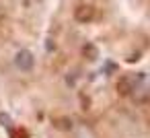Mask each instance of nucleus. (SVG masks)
<instances>
[{"instance_id": "f257e3e1", "label": "nucleus", "mask_w": 150, "mask_h": 138, "mask_svg": "<svg viewBox=\"0 0 150 138\" xmlns=\"http://www.w3.org/2000/svg\"><path fill=\"white\" fill-rule=\"evenodd\" d=\"M117 89L123 95H132L138 101L150 99V74L140 72V74H127L119 80Z\"/></svg>"}, {"instance_id": "f03ea898", "label": "nucleus", "mask_w": 150, "mask_h": 138, "mask_svg": "<svg viewBox=\"0 0 150 138\" xmlns=\"http://www.w3.org/2000/svg\"><path fill=\"white\" fill-rule=\"evenodd\" d=\"M33 64H35V60H33V54H31L29 50H21V52L15 56V66H17L19 70H23V72H29V70L33 68Z\"/></svg>"}, {"instance_id": "7ed1b4c3", "label": "nucleus", "mask_w": 150, "mask_h": 138, "mask_svg": "<svg viewBox=\"0 0 150 138\" xmlns=\"http://www.w3.org/2000/svg\"><path fill=\"white\" fill-rule=\"evenodd\" d=\"M76 19L78 21H91L93 19V9L91 6H80L76 11Z\"/></svg>"}]
</instances>
